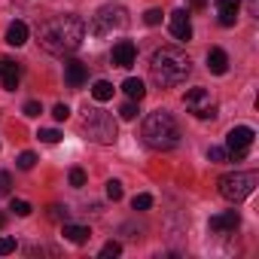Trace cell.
Returning a JSON list of instances; mask_svg holds the SVG:
<instances>
[{"label": "cell", "instance_id": "32", "mask_svg": "<svg viewBox=\"0 0 259 259\" xmlns=\"http://www.w3.org/2000/svg\"><path fill=\"white\" fill-rule=\"evenodd\" d=\"M52 116H55V122H64V119L70 116V107H67V104H55V110H52Z\"/></svg>", "mask_w": 259, "mask_h": 259}, {"label": "cell", "instance_id": "13", "mask_svg": "<svg viewBox=\"0 0 259 259\" xmlns=\"http://www.w3.org/2000/svg\"><path fill=\"white\" fill-rule=\"evenodd\" d=\"M238 10H241V0H217V16H220V25L223 28H232L235 19H238Z\"/></svg>", "mask_w": 259, "mask_h": 259}, {"label": "cell", "instance_id": "10", "mask_svg": "<svg viewBox=\"0 0 259 259\" xmlns=\"http://www.w3.org/2000/svg\"><path fill=\"white\" fill-rule=\"evenodd\" d=\"M241 226V213L238 210H223L217 217H210V232L213 235H232Z\"/></svg>", "mask_w": 259, "mask_h": 259}, {"label": "cell", "instance_id": "36", "mask_svg": "<svg viewBox=\"0 0 259 259\" xmlns=\"http://www.w3.org/2000/svg\"><path fill=\"white\" fill-rule=\"evenodd\" d=\"M4 226H7V217H4V213H0V229H4Z\"/></svg>", "mask_w": 259, "mask_h": 259}, {"label": "cell", "instance_id": "26", "mask_svg": "<svg viewBox=\"0 0 259 259\" xmlns=\"http://www.w3.org/2000/svg\"><path fill=\"white\" fill-rule=\"evenodd\" d=\"M207 159H210V162H229V153H226L223 147H210V150H207Z\"/></svg>", "mask_w": 259, "mask_h": 259}, {"label": "cell", "instance_id": "33", "mask_svg": "<svg viewBox=\"0 0 259 259\" xmlns=\"http://www.w3.org/2000/svg\"><path fill=\"white\" fill-rule=\"evenodd\" d=\"M49 217H52L55 223H61V220L67 223V207H61V204H55V207H49Z\"/></svg>", "mask_w": 259, "mask_h": 259}, {"label": "cell", "instance_id": "20", "mask_svg": "<svg viewBox=\"0 0 259 259\" xmlns=\"http://www.w3.org/2000/svg\"><path fill=\"white\" fill-rule=\"evenodd\" d=\"M10 210H13L16 217H31V210H34V207H31V204H28L25 198H13V204H10Z\"/></svg>", "mask_w": 259, "mask_h": 259}, {"label": "cell", "instance_id": "12", "mask_svg": "<svg viewBox=\"0 0 259 259\" xmlns=\"http://www.w3.org/2000/svg\"><path fill=\"white\" fill-rule=\"evenodd\" d=\"M171 34H174V40H192V22H189V16L183 13V10H177V13H171Z\"/></svg>", "mask_w": 259, "mask_h": 259}, {"label": "cell", "instance_id": "7", "mask_svg": "<svg viewBox=\"0 0 259 259\" xmlns=\"http://www.w3.org/2000/svg\"><path fill=\"white\" fill-rule=\"evenodd\" d=\"M253 138H256V132L250 125H238V128H232L229 132V138H226V153H229V159H244L247 156V150L253 147Z\"/></svg>", "mask_w": 259, "mask_h": 259}, {"label": "cell", "instance_id": "19", "mask_svg": "<svg viewBox=\"0 0 259 259\" xmlns=\"http://www.w3.org/2000/svg\"><path fill=\"white\" fill-rule=\"evenodd\" d=\"M113 92H116V89H113V82H107V79H98V82L92 85V98H95V101H101V104H104V101H110V98H113Z\"/></svg>", "mask_w": 259, "mask_h": 259}, {"label": "cell", "instance_id": "9", "mask_svg": "<svg viewBox=\"0 0 259 259\" xmlns=\"http://www.w3.org/2000/svg\"><path fill=\"white\" fill-rule=\"evenodd\" d=\"M113 64L116 67H122V70H128V67H132L135 61H138V46L132 43V40H119L116 46H113Z\"/></svg>", "mask_w": 259, "mask_h": 259}, {"label": "cell", "instance_id": "17", "mask_svg": "<svg viewBox=\"0 0 259 259\" xmlns=\"http://www.w3.org/2000/svg\"><path fill=\"white\" fill-rule=\"evenodd\" d=\"M122 92L128 95V101H138V104H141V101L147 98V85H144V82H141L138 76H128V79L122 82Z\"/></svg>", "mask_w": 259, "mask_h": 259}, {"label": "cell", "instance_id": "23", "mask_svg": "<svg viewBox=\"0 0 259 259\" xmlns=\"http://www.w3.org/2000/svg\"><path fill=\"white\" fill-rule=\"evenodd\" d=\"M37 138H40L43 144H58V141H61V132H55V128H40Z\"/></svg>", "mask_w": 259, "mask_h": 259}, {"label": "cell", "instance_id": "8", "mask_svg": "<svg viewBox=\"0 0 259 259\" xmlns=\"http://www.w3.org/2000/svg\"><path fill=\"white\" fill-rule=\"evenodd\" d=\"M186 110L195 116V119H213L217 116V104L210 101V92L207 89H189L186 98H183Z\"/></svg>", "mask_w": 259, "mask_h": 259}, {"label": "cell", "instance_id": "2", "mask_svg": "<svg viewBox=\"0 0 259 259\" xmlns=\"http://www.w3.org/2000/svg\"><path fill=\"white\" fill-rule=\"evenodd\" d=\"M192 73V61L183 49L177 46H162L153 52V61H150V76L156 85L162 89H171V85H180L186 76Z\"/></svg>", "mask_w": 259, "mask_h": 259}, {"label": "cell", "instance_id": "28", "mask_svg": "<svg viewBox=\"0 0 259 259\" xmlns=\"http://www.w3.org/2000/svg\"><path fill=\"white\" fill-rule=\"evenodd\" d=\"M122 253V244L119 241H107L104 247H101V256H119Z\"/></svg>", "mask_w": 259, "mask_h": 259}, {"label": "cell", "instance_id": "30", "mask_svg": "<svg viewBox=\"0 0 259 259\" xmlns=\"http://www.w3.org/2000/svg\"><path fill=\"white\" fill-rule=\"evenodd\" d=\"M22 113H25V116H28V119H37V116H40V113H43V107H40V104H37V101H28V104H25V110H22Z\"/></svg>", "mask_w": 259, "mask_h": 259}, {"label": "cell", "instance_id": "4", "mask_svg": "<svg viewBox=\"0 0 259 259\" xmlns=\"http://www.w3.org/2000/svg\"><path fill=\"white\" fill-rule=\"evenodd\" d=\"M128 28V10L125 7H101L95 16H92V25H89V34L98 37V40H107L119 31Z\"/></svg>", "mask_w": 259, "mask_h": 259}, {"label": "cell", "instance_id": "6", "mask_svg": "<svg viewBox=\"0 0 259 259\" xmlns=\"http://www.w3.org/2000/svg\"><path fill=\"white\" fill-rule=\"evenodd\" d=\"M256 183H259V174L256 171H232V174H223L220 177V195L226 201L238 204V201H244V198L253 195Z\"/></svg>", "mask_w": 259, "mask_h": 259}, {"label": "cell", "instance_id": "11", "mask_svg": "<svg viewBox=\"0 0 259 259\" xmlns=\"http://www.w3.org/2000/svg\"><path fill=\"white\" fill-rule=\"evenodd\" d=\"M19 79H22V64L13 61V58H0V82H4L7 92H16L19 89Z\"/></svg>", "mask_w": 259, "mask_h": 259}, {"label": "cell", "instance_id": "35", "mask_svg": "<svg viewBox=\"0 0 259 259\" xmlns=\"http://www.w3.org/2000/svg\"><path fill=\"white\" fill-rule=\"evenodd\" d=\"M192 7H198V10H201V7H207V0H192Z\"/></svg>", "mask_w": 259, "mask_h": 259}, {"label": "cell", "instance_id": "21", "mask_svg": "<svg viewBox=\"0 0 259 259\" xmlns=\"http://www.w3.org/2000/svg\"><path fill=\"white\" fill-rule=\"evenodd\" d=\"M138 113H141V110H138V101H125V104L119 107V116H122V119H128V122H132Z\"/></svg>", "mask_w": 259, "mask_h": 259}, {"label": "cell", "instance_id": "24", "mask_svg": "<svg viewBox=\"0 0 259 259\" xmlns=\"http://www.w3.org/2000/svg\"><path fill=\"white\" fill-rule=\"evenodd\" d=\"M16 165H19L22 171H31V168L37 165V156H34V153H22V156L16 159Z\"/></svg>", "mask_w": 259, "mask_h": 259}, {"label": "cell", "instance_id": "3", "mask_svg": "<svg viewBox=\"0 0 259 259\" xmlns=\"http://www.w3.org/2000/svg\"><path fill=\"white\" fill-rule=\"evenodd\" d=\"M141 138L153 150H174L180 144V125H177V119L168 110H156V113H150L144 119Z\"/></svg>", "mask_w": 259, "mask_h": 259}, {"label": "cell", "instance_id": "34", "mask_svg": "<svg viewBox=\"0 0 259 259\" xmlns=\"http://www.w3.org/2000/svg\"><path fill=\"white\" fill-rule=\"evenodd\" d=\"M16 250V238H0V256H7Z\"/></svg>", "mask_w": 259, "mask_h": 259}, {"label": "cell", "instance_id": "14", "mask_svg": "<svg viewBox=\"0 0 259 259\" xmlns=\"http://www.w3.org/2000/svg\"><path fill=\"white\" fill-rule=\"evenodd\" d=\"M85 79H89V70H85L82 61H67V64H64V82H67L70 89H79Z\"/></svg>", "mask_w": 259, "mask_h": 259}, {"label": "cell", "instance_id": "18", "mask_svg": "<svg viewBox=\"0 0 259 259\" xmlns=\"http://www.w3.org/2000/svg\"><path fill=\"white\" fill-rule=\"evenodd\" d=\"M7 43L16 46V49L25 46V43H28V25H25V22H13V25L7 28Z\"/></svg>", "mask_w": 259, "mask_h": 259}, {"label": "cell", "instance_id": "16", "mask_svg": "<svg viewBox=\"0 0 259 259\" xmlns=\"http://www.w3.org/2000/svg\"><path fill=\"white\" fill-rule=\"evenodd\" d=\"M207 70L217 73V76H223V73L229 70V55H226L223 49H210V52H207Z\"/></svg>", "mask_w": 259, "mask_h": 259}, {"label": "cell", "instance_id": "29", "mask_svg": "<svg viewBox=\"0 0 259 259\" xmlns=\"http://www.w3.org/2000/svg\"><path fill=\"white\" fill-rule=\"evenodd\" d=\"M10 189H13V177H10V171H0V195H10Z\"/></svg>", "mask_w": 259, "mask_h": 259}, {"label": "cell", "instance_id": "31", "mask_svg": "<svg viewBox=\"0 0 259 259\" xmlns=\"http://www.w3.org/2000/svg\"><path fill=\"white\" fill-rule=\"evenodd\" d=\"M144 22L147 25H162V10H147L144 13Z\"/></svg>", "mask_w": 259, "mask_h": 259}, {"label": "cell", "instance_id": "15", "mask_svg": "<svg viewBox=\"0 0 259 259\" xmlns=\"http://www.w3.org/2000/svg\"><path fill=\"white\" fill-rule=\"evenodd\" d=\"M61 235H64L70 244H89V238H92V229H89V226H73V223H64Z\"/></svg>", "mask_w": 259, "mask_h": 259}, {"label": "cell", "instance_id": "1", "mask_svg": "<svg viewBox=\"0 0 259 259\" xmlns=\"http://www.w3.org/2000/svg\"><path fill=\"white\" fill-rule=\"evenodd\" d=\"M37 40L49 55H70L85 40V22L79 16H73V13L52 16L37 28Z\"/></svg>", "mask_w": 259, "mask_h": 259}, {"label": "cell", "instance_id": "22", "mask_svg": "<svg viewBox=\"0 0 259 259\" xmlns=\"http://www.w3.org/2000/svg\"><path fill=\"white\" fill-rule=\"evenodd\" d=\"M132 207H135V210H150V207H153V195H147V192L135 195V198H132Z\"/></svg>", "mask_w": 259, "mask_h": 259}, {"label": "cell", "instance_id": "27", "mask_svg": "<svg viewBox=\"0 0 259 259\" xmlns=\"http://www.w3.org/2000/svg\"><path fill=\"white\" fill-rule=\"evenodd\" d=\"M107 198H113V201L122 198V183H119V180H110V183H107Z\"/></svg>", "mask_w": 259, "mask_h": 259}, {"label": "cell", "instance_id": "5", "mask_svg": "<svg viewBox=\"0 0 259 259\" xmlns=\"http://www.w3.org/2000/svg\"><path fill=\"white\" fill-rule=\"evenodd\" d=\"M82 132H85L89 141L110 147V144H116V138H119V125H116V119H113L110 113H104V110H89L85 119H82Z\"/></svg>", "mask_w": 259, "mask_h": 259}, {"label": "cell", "instance_id": "25", "mask_svg": "<svg viewBox=\"0 0 259 259\" xmlns=\"http://www.w3.org/2000/svg\"><path fill=\"white\" fill-rule=\"evenodd\" d=\"M70 186H76V189L85 186V171L82 168H70Z\"/></svg>", "mask_w": 259, "mask_h": 259}]
</instances>
